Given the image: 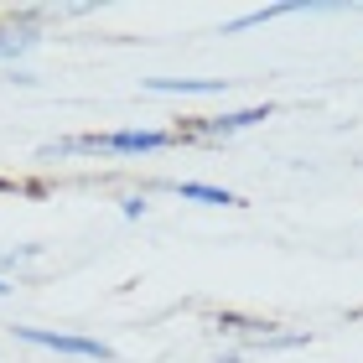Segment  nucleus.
I'll return each mask as SVG.
<instances>
[{"instance_id":"f257e3e1","label":"nucleus","mask_w":363,"mask_h":363,"mask_svg":"<svg viewBox=\"0 0 363 363\" xmlns=\"http://www.w3.org/2000/svg\"><path fill=\"white\" fill-rule=\"evenodd\" d=\"M177 125H109V130H84V135H62V140H47L37 156H57V161H145V156H167L177 151Z\"/></svg>"},{"instance_id":"f03ea898","label":"nucleus","mask_w":363,"mask_h":363,"mask_svg":"<svg viewBox=\"0 0 363 363\" xmlns=\"http://www.w3.org/2000/svg\"><path fill=\"white\" fill-rule=\"evenodd\" d=\"M275 120V104H228V109H213V114H182L177 120V140L182 145H228L250 130L270 125Z\"/></svg>"},{"instance_id":"7ed1b4c3","label":"nucleus","mask_w":363,"mask_h":363,"mask_svg":"<svg viewBox=\"0 0 363 363\" xmlns=\"http://www.w3.org/2000/svg\"><path fill=\"white\" fill-rule=\"evenodd\" d=\"M11 337L31 353L47 358H68V363H114V342H104L99 333H78V327H37V322H16Z\"/></svg>"},{"instance_id":"20e7f679","label":"nucleus","mask_w":363,"mask_h":363,"mask_svg":"<svg viewBox=\"0 0 363 363\" xmlns=\"http://www.w3.org/2000/svg\"><path fill=\"white\" fill-rule=\"evenodd\" d=\"M47 16L52 11H42V6H21V11L0 16V73H16L47 42Z\"/></svg>"},{"instance_id":"39448f33","label":"nucleus","mask_w":363,"mask_h":363,"mask_svg":"<svg viewBox=\"0 0 363 363\" xmlns=\"http://www.w3.org/2000/svg\"><path fill=\"white\" fill-rule=\"evenodd\" d=\"M342 6H306V0H270V6H250L239 11L234 21L218 26V37H239V31H255V26H270V21H286V16H333Z\"/></svg>"},{"instance_id":"423d86ee","label":"nucleus","mask_w":363,"mask_h":363,"mask_svg":"<svg viewBox=\"0 0 363 363\" xmlns=\"http://www.w3.org/2000/svg\"><path fill=\"white\" fill-rule=\"evenodd\" d=\"M140 94H151V99H228L234 78H145Z\"/></svg>"},{"instance_id":"0eeeda50","label":"nucleus","mask_w":363,"mask_h":363,"mask_svg":"<svg viewBox=\"0 0 363 363\" xmlns=\"http://www.w3.org/2000/svg\"><path fill=\"white\" fill-rule=\"evenodd\" d=\"M167 192L182 197L192 208H244V197L223 182H203V177H182V182H167Z\"/></svg>"},{"instance_id":"6e6552de","label":"nucleus","mask_w":363,"mask_h":363,"mask_svg":"<svg viewBox=\"0 0 363 363\" xmlns=\"http://www.w3.org/2000/svg\"><path fill=\"white\" fill-rule=\"evenodd\" d=\"M120 218H130V223H140V218H151V192H125L120 197Z\"/></svg>"},{"instance_id":"1a4fd4ad","label":"nucleus","mask_w":363,"mask_h":363,"mask_svg":"<svg viewBox=\"0 0 363 363\" xmlns=\"http://www.w3.org/2000/svg\"><path fill=\"white\" fill-rule=\"evenodd\" d=\"M11 291H16V286H11V275H0V301H6Z\"/></svg>"}]
</instances>
